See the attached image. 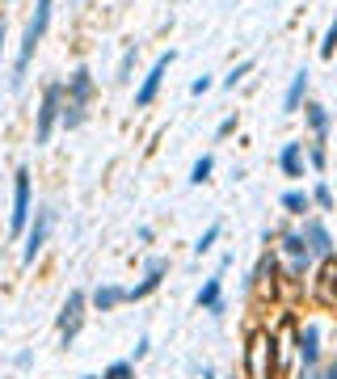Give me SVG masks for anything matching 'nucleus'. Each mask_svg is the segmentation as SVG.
Returning <instances> with one entry per match:
<instances>
[{
    "mask_svg": "<svg viewBox=\"0 0 337 379\" xmlns=\"http://www.w3.org/2000/svg\"><path fill=\"white\" fill-rule=\"evenodd\" d=\"M211 85H215L211 76H198V81L190 85V93H194V97H202V93H211Z\"/></svg>",
    "mask_w": 337,
    "mask_h": 379,
    "instance_id": "cd10ccee",
    "label": "nucleus"
},
{
    "mask_svg": "<svg viewBox=\"0 0 337 379\" xmlns=\"http://www.w3.org/2000/svg\"><path fill=\"white\" fill-rule=\"evenodd\" d=\"M253 63H257V59H241V63H237V68H232V72L224 76V89H237V85H241L244 76L253 72Z\"/></svg>",
    "mask_w": 337,
    "mask_h": 379,
    "instance_id": "412c9836",
    "label": "nucleus"
},
{
    "mask_svg": "<svg viewBox=\"0 0 337 379\" xmlns=\"http://www.w3.org/2000/svg\"><path fill=\"white\" fill-rule=\"evenodd\" d=\"M59 110H63V81H51L43 89V105L34 114V143H51V131L59 127Z\"/></svg>",
    "mask_w": 337,
    "mask_h": 379,
    "instance_id": "f03ea898",
    "label": "nucleus"
},
{
    "mask_svg": "<svg viewBox=\"0 0 337 379\" xmlns=\"http://www.w3.org/2000/svg\"><path fill=\"white\" fill-rule=\"evenodd\" d=\"M51 9H55V0H34V17L26 21V34H21V47H17V63H13V89L21 85V76H26V68H30V59H34V51H38V43L47 38Z\"/></svg>",
    "mask_w": 337,
    "mask_h": 379,
    "instance_id": "f257e3e1",
    "label": "nucleus"
},
{
    "mask_svg": "<svg viewBox=\"0 0 337 379\" xmlns=\"http://www.w3.org/2000/svg\"><path fill=\"white\" fill-rule=\"evenodd\" d=\"M299 363L316 367L321 363V325H304L299 329Z\"/></svg>",
    "mask_w": 337,
    "mask_h": 379,
    "instance_id": "ddd939ff",
    "label": "nucleus"
},
{
    "mask_svg": "<svg viewBox=\"0 0 337 379\" xmlns=\"http://www.w3.org/2000/svg\"><path fill=\"white\" fill-rule=\"evenodd\" d=\"M325 160H329L325 140H312V147H308V165H312V169H325Z\"/></svg>",
    "mask_w": 337,
    "mask_h": 379,
    "instance_id": "a878e982",
    "label": "nucleus"
},
{
    "mask_svg": "<svg viewBox=\"0 0 337 379\" xmlns=\"http://www.w3.org/2000/svg\"><path fill=\"white\" fill-rule=\"evenodd\" d=\"M0 59H4V21H0Z\"/></svg>",
    "mask_w": 337,
    "mask_h": 379,
    "instance_id": "c85d7f7f",
    "label": "nucleus"
},
{
    "mask_svg": "<svg viewBox=\"0 0 337 379\" xmlns=\"http://www.w3.org/2000/svg\"><path fill=\"white\" fill-rule=\"evenodd\" d=\"M63 97L76 101V105H89V101H93V72H89V68H76V72L63 81Z\"/></svg>",
    "mask_w": 337,
    "mask_h": 379,
    "instance_id": "1a4fd4ad",
    "label": "nucleus"
},
{
    "mask_svg": "<svg viewBox=\"0 0 337 379\" xmlns=\"http://www.w3.org/2000/svg\"><path fill=\"white\" fill-rule=\"evenodd\" d=\"M325 379H337V367H333V371H329V375H325Z\"/></svg>",
    "mask_w": 337,
    "mask_h": 379,
    "instance_id": "c756f323",
    "label": "nucleus"
},
{
    "mask_svg": "<svg viewBox=\"0 0 337 379\" xmlns=\"http://www.w3.org/2000/svg\"><path fill=\"white\" fill-rule=\"evenodd\" d=\"M85 308H89V295L85 291H72L68 303H63V312H59V337H63V346L76 341V333L85 325Z\"/></svg>",
    "mask_w": 337,
    "mask_h": 379,
    "instance_id": "39448f33",
    "label": "nucleus"
},
{
    "mask_svg": "<svg viewBox=\"0 0 337 379\" xmlns=\"http://www.w3.org/2000/svg\"><path fill=\"white\" fill-rule=\"evenodd\" d=\"M308 85H312V72H308V68H299V72L291 76L287 93H283V114H295V110L308 101Z\"/></svg>",
    "mask_w": 337,
    "mask_h": 379,
    "instance_id": "9d476101",
    "label": "nucleus"
},
{
    "mask_svg": "<svg viewBox=\"0 0 337 379\" xmlns=\"http://www.w3.org/2000/svg\"><path fill=\"white\" fill-rule=\"evenodd\" d=\"M194 303H198L202 312H211V316H219V312H224V270H215V274H211L207 283L198 286Z\"/></svg>",
    "mask_w": 337,
    "mask_h": 379,
    "instance_id": "0eeeda50",
    "label": "nucleus"
},
{
    "mask_svg": "<svg viewBox=\"0 0 337 379\" xmlns=\"http://www.w3.org/2000/svg\"><path fill=\"white\" fill-rule=\"evenodd\" d=\"M89 303H93L97 312H114L118 303H127V286H114V283L97 286L93 295H89Z\"/></svg>",
    "mask_w": 337,
    "mask_h": 379,
    "instance_id": "2eb2a0df",
    "label": "nucleus"
},
{
    "mask_svg": "<svg viewBox=\"0 0 337 379\" xmlns=\"http://www.w3.org/2000/svg\"><path fill=\"white\" fill-rule=\"evenodd\" d=\"M304 118H308V127H312V140H325L329 127H333V114H329V105H321V101H304Z\"/></svg>",
    "mask_w": 337,
    "mask_h": 379,
    "instance_id": "4468645a",
    "label": "nucleus"
},
{
    "mask_svg": "<svg viewBox=\"0 0 337 379\" xmlns=\"http://www.w3.org/2000/svg\"><path fill=\"white\" fill-rule=\"evenodd\" d=\"M283 211H287V215L312 211V194H308V190H287V194H283Z\"/></svg>",
    "mask_w": 337,
    "mask_h": 379,
    "instance_id": "6ab92c4d",
    "label": "nucleus"
},
{
    "mask_svg": "<svg viewBox=\"0 0 337 379\" xmlns=\"http://www.w3.org/2000/svg\"><path fill=\"white\" fill-rule=\"evenodd\" d=\"M279 169H283V177H304V140H287L283 143V152H279Z\"/></svg>",
    "mask_w": 337,
    "mask_h": 379,
    "instance_id": "f8f14e48",
    "label": "nucleus"
},
{
    "mask_svg": "<svg viewBox=\"0 0 337 379\" xmlns=\"http://www.w3.org/2000/svg\"><path fill=\"white\" fill-rule=\"evenodd\" d=\"M173 59H177V51H165V55H156V63L147 68V76L140 81V89H135V110H147L156 93H160V85H165V72L173 68Z\"/></svg>",
    "mask_w": 337,
    "mask_h": 379,
    "instance_id": "7ed1b4c3",
    "label": "nucleus"
},
{
    "mask_svg": "<svg viewBox=\"0 0 337 379\" xmlns=\"http://www.w3.org/2000/svg\"><path fill=\"white\" fill-rule=\"evenodd\" d=\"M266 354H270V341L266 333H257L249 341V379H266Z\"/></svg>",
    "mask_w": 337,
    "mask_h": 379,
    "instance_id": "dca6fc26",
    "label": "nucleus"
},
{
    "mask_svg": "<svg viewBox=\"0 0 337 379\" xmlns=\"http://www.w3.org/2000/svg\"><path fill=\"white\" fill-rule=\"evenodd\" d=\"M85 118H89V105H76V101H68V97H63L59 127H63V131H76V127H85Z\"/></svg>",
    "mask_w": 337,
    "mask_h": 379,
    "instance_id": "f3484780",
    "label": "nucleus"
},
{
    "mask_svg": "<svg viewBox=\"0 0 337 379\" xmlns=\"http://www.w3.org/2000/svg\"><path fill=\"white\" fill-rule=\"evenodd\" d=\"M337 55V17L329 21V30H325V43H321V59H333Z\"/></svg>",
    "mask_w": 337,
    "mask_h": 379,
    "instance_id": "393cba45",
    "label": "nucleus"
},
{
    "mask_svg": "<svg viewBox=\"0 0 337 379\" xmlns=\"http://www.w3.org/2000/svg\"><path fill=\"white\" fill-rule=\"evenodd\" d=\"M101 379H135V363H131V358H123V363H110Z\"/></svg>",
    "mask_w": 337,
    "mask_h": 379,
    "instance_id": "4be33fe9",
    "label": "nucleus"
},
{
    "mask_svg": "<svg viewBox=\"0 0 337 379\" xmlns=\"http://www.w3.org/2000/svg\"><path fill=\"white\" fill-rule=\"evenodd\" d=\"M165 270H169V257H147L144 261V283L131 286L127 299H144V295H152V291L160 286V279H165Z\"/></svg>",
    "mask_w": 337,
    "mask_h": 379,
    "instance_id": "6e6552de",
    "label": "nucleus"
},
{
    "mask_svg": "<svg viewBox=\"0 0 337 379\" xmlns=\"http://www.w3.org/2000/svg\"><path fill=\"white\" fill-rule=\"evenodd\" d=\"M211 169H215V156L207 152V156H198L190 169V186H202V182H211Z\"/></svg>",
    "mask_w": 337,
    "mask_h": 379,
    "instance_id": "aec40b11",
    "label": "nucleus"
},
{
    "mask_svg": "<svg viewBox=\"0 0 337 379\" xmlns=\"http://www.w3.org/2000/svg\"><path fill=\"white\" fill-rule=\"evenodd\" d=\"M51 228H55V211H51V207H38V211H34V224H30V232H26V249H21V261H26V266L43 253Z\"/></svg>",
    "mask_w": 337,
    "mask_h": 379,
    "instance_id": "423d86ee",
    "label": "nucleus"
},
{
    "mask_svg": "<svg viewBox=\"0 0 337 379\" xmlns=\"http://www.w3.org/2000/svg\"><path fill=\"white\" fill-rule=\"evenodd\" d=\"M135 51H140V47H127L123 63H118V81H131V68H135Z\"/></svg>",
    "mask_w": 337,
    "mask_h": 379,
    "instance_id": "bb28decb",
    "label": "nucleus"
},
{
    "mask_svg": "<svg viewBox=\"0 0 337 379\" xmlns=\"http://www.w3.org/2000/svg\"><path fill=\"white\" fill-rule=\"evenodd\" d=\"M81 379H97V375H81Z\"/></svg>",
    "mask_w": 337,
    "mask_h": 379,
    "instance_id": "7c9ffc66",
    "label": "nucleus"
},
{
    "mask_svg": "<svg viewBox=\"0 0 337 379\" xmlns=\"http://www.w3.org/2000/svg\"><path fill=\"white\" fill-rule=\"evenodd\" d=\"M304 240H308L312 257H333V237H329V228L321 219H308L304 224Z\"/></svg>",
    "mask_w": 337,
    "mask_h": 379,
    "instance_id": "9b49d317",
    "label": "nucleus"
},
{
    "mask_svg": "<svg viewBox=\"0 0 337 379\" xmlns=\"http://www.w3.org/2000/svg\"><path fill=\"white\" fill-rule=\"evenodd\" d=\"M215 240H219V224H211L202 237L194 240V253H198V257H202V253H211V244H215Z\"/></svg>",
    "mask_w": 337,
    "mask_h": 379,
    "instance_id": "b1692460",
    "label": "nucleus"
},
{
    "mask_svg": "<svg viewBox=\"0 0 337 379\" xmlns=\"http://www.w3.org/2000/svg\"><path fill=\"white\" fill-rule=\"evenodd\" d=\"M30 228V169H17L13 177V215H9V232L21 237Z\"/></svg>",
    "mask_w": 337,
    "mask_h": 379,
    "instance_id": "20e7f679",
    "label": "nucleus"
},
{
    "mask_svg": "<svg viewBox=\"0 0 337 379\" xmlns=\"http://www.w3.org/2000/svg\"><path fill=\"white\" fill-rule=\"evenodd\" d=\"M283 253H287L291 261H312V249H308L304 232H287L283 237Z\"/></svg>",
    "mask_w": 337,
    "mask_h": 379,
    "instance_id": "a211bd4d",
    "label": "nucleus"
},
{
    "mask_svg": "<svg viewBox=\"0 0 337 379\" xmlns=\"http://www.w3.org/2000/svg\"><path fill=\"white\" fill-rule=\"evenodd\" d=\"M312 202H316L321 211H333V190H329V182H316V186H312Z\"/></svg>",
    "mask_w": 337,
    "mask_h": 379,
    "instance_id": "5701e85b",
    "label": "nucleus"
}]
</instances>
